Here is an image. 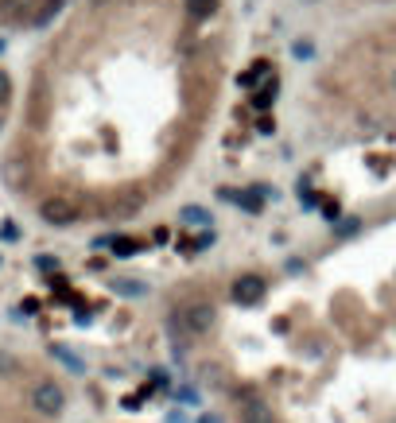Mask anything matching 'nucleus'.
I'll use <instances>...</instances> for the list:
<instances>
[{
  "label": "nucleus",
  "instance_id": "obj_7",
  "mask_svg": "<svg viewBox=\"0 0 396 423\" xmlns=\"http://www.w3.org/2000/svg\"><path fill=\"white\" fill-rule=\"evenodd\" d=\"M117 292L121 295H140V292H144V284H140V280H117Z\"/></svg>",
  "mask_w": 396,
  "mask_h": 423
},
{
  "label": "nucleus",
  "instance_id": "obj_5",
  "mask_svg": "<svg viewBox=\"0 0 396 423\" xmlns=\"http://www.w3.org/2000/svg\"><path fill=\"white\" fill-rule=\"evenodd\" d=\"M179 221H183V226H210V214L198 210V206H183V210H179Z\"/></svg>",
  "mask_w": 396,
  "mask_h": 423
},
{
  "label": "nucleus",
  "instance_id": "obj_8",
  "mask_svg": "<svg viewBox=\"0 0 396 423\" xmlns=\"http://www.w3.org/2000/svg\"><path fill=\"white\" fill-rule=\"evenodd\" d=\"M16 369H20V365H16V358H12V353H4V350H0V377H12Z\"/></svg>",
  "mask_w": 396,
  "mask_h": 423
},
{
  "label": "nucleus",
  "instance_id": "obj_12",
  "mask_svg": "<svg viewBox=\"0 0 396 423\" xmlns=\"http://www.w3.org/2000/svg\"><path fill=\"white\" fill-rule=\"evenodd\" d=\"M39 268H43V272H55V268H59V264H55L51 256H39Z\"/></svg>",
  "mask_w": 396,
  "mask_h": 423
},
{
  "label": "nucleus",
  "instance_id": "obj_2",
  "mask_svg": "<svg viewBox=\"0 0 396 423\" xmlns=\"http://www.w3.org/2000/svg\"><path fill=\"white\" fill-rule=\"evenodd\" d=\"M175 319H179V330H187V334H206L214 322V311L210 303H183Z\"/></svg>",
  "mask_w": 396,
  "mask_h": 423
},
{
  "label": "nucleus",
  "instance_id": "obj_4",
  "mask_svg": "<svg viewBox=\"0 0 396 423\" xmlns=\"http://www.w3.org/2000/svg\"><path fill=\"white\" fill-rule=\"evenodd\" d=\"M233 295H237V303H257V300H264V280H260V276H245V280H237Z\"/></svg>",
  "mask_w": 396,
  "mask_h": 423
},
{
  "label": "nucleus",
  "instance_id": "obj_11",
  "mask_svg": "<svg viewBox=\"0 0 396 423\" xmlns=\"http://www.w3.org/2000/svg\"><path fill=\"white\" fill-rule=\"evenodd\" d=\"M311 55H315V47H311V43H295V59H311Z\"/></svg>",
  "mask_w": 396,
  "mask_h": 423
},
{
  "label": "nucleus",
  "instance_id": "obj_6",
  "mask_svg": "<svg viewBox=\"0 0 396 423\" xmlns=\"http://www.w3.org/2000/svg\"><path fill=\"white\" fill-rule=\"evenodd\" d=\"M183 4L191 20H210V12H214V0H183Z\"/></svg>",
  "mask_w": 396,
  "mask_h": 423
},
{
  "label": "nucleus",
  "instance_id": "obj_13",
  "mask_svg": "<svg viewBox=\"0 0 396 423\" xmlns=\"http://www.w3.org/2000/svg\"><path fill=\"white\" fill-rule=\"evenodd\" d=\"M0 234H4V241H16V237H20V229H16V226H4Z\"/></svg>",
  "mask_w": 396,
  "mask_h": 423
},
{
  "label": "nucleus",
  "instance_id": "obj_10",
  "mask_svg": "<svg viewBox=\"0 0 396 423\" xmlns=\"http://www.w3.org/2000/svg\"><path fill=\"white\" fill-rule=\"evenodd\" d=\"M237 202H241L245 210H260V198H253V194H237Z\"/></svg>",
  "mask_w": 396,
  "mask_h": 423
},
{
  "label": "nucleus",
  "instance_id": "obj_14",
  "mask_svg": "<svg viewBox=\"0 0 396 423\" xmlns=\"http://www.w3.org/2000/svg\"><path fill=\"white\" fill-rule=\"evenodd\" d=\"M8 89H12V86H8V74L0 70V97H8Z\"/></svg>",
  "mask_w": 396,
  "mask_h": 423
},
{
  "label": "nucleus",
  "instance_id": "obj_9",
  "mask_svg": "<svg viewBox=\"0 0 396 423\" xmlns=\"http://www.w3.org/2000/svg\"><path fill=\"white\" fill-rule=\"evenodd\" d=\"M55 358H59L62 365H70V369H74V373H82V369H86V365H82L78 358H74V353H70V350H55Z\"/></svg>",
  "mask_w": 396,
  "mask_h": 423
},
{
  "label": "nucleus",
  "instance_id": "obj_16",
  "mask_svg": "<svg viewBox=\"0 0 396 423\" xmlns=\"http://www.w3.org/2000/svg\"><path fill=\"white\" fill-rule=\"evenodd\" d=\"M89 4H101V0H89Z\"/></svg>",
  "mask_w": 396,
  "mask_h": 423
},
{
  "label": "nucleus",
  "instance_id": "obj_17",
  "mask_svg": "<svg viewBox=\"0 0 396 423\" xmlns=\"http://www.w3.org/2000/svg\"><path fill=\"white\" fill-rule=\"evenodd\" d=\"M307 4H315V0H307Z\"/></svg>",
  "mask_w": 396,
  "mask_h": 423
},
{
  "label": "nucleus",
  "instance_id": "obj_1",
  "mask_svg": "<svg viewBox=\"0 0 396 423\" xmlns=\"http://www.w3.org/2000/svg\"><path fill=\"white\" fill-rule=\"evenodd\" d=\"M31 408H35L39 416H47V419L62 416V408H66V392H62L59 380H39V385L31 388Z\"/></svg>",
  "mask_w": 396,
  "mask_h": 423
},
{
  "label": "nucleus",
  "instance_id": "obj_3",
  "mask_svg": "<svg viewBox=\"0 0 396 423\" xmlns=\"http://www.w3.org/2000/svg\"><path fill=\"white\" fill-rule=\"evenodd\" d=\"M39 214H43L47 226H74V221H78V206L66 202V198H47V202L39 206Z\"/></svg>",
  "mask_w": 396,
  "mask_h": 423
},
{
  "label": "nucleus",
  "instance_id": "obj_15",
  "mask_svg": "<svg viewBox=\"0 0 396 423\" xmlns=\"http://www.w3.org/2000/svg\"><path fill=\"white\" fill-rule=\"evenodd\" d=\"M392 89H396V70H392Z\"/></svg>",
  "mask_w": 396,
  "mask_h": 423
}]
</instances>
